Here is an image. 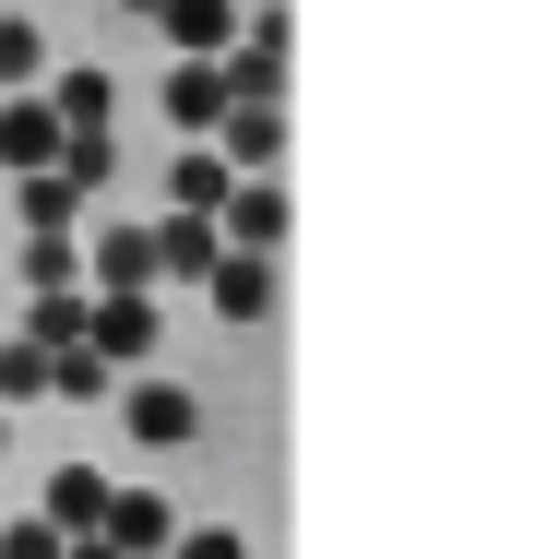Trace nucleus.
Listing matches in <instances>:
<instances>
[]
</instances>
